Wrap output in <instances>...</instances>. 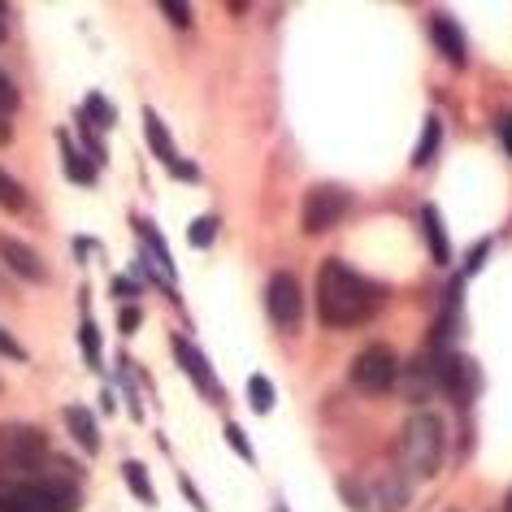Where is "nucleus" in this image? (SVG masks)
Instances as JSON below:
<instances>
[{"instance_id":"bb28decb","label":"nucleus","mask_w":512,"mask_h":512,"mask_svg":"<svg viewBox=\"0 0 512 512\" xmlns=\"http://www.w3.org/2000/svg\"><path fill=\"white\" fill-rule=\"evenodd\" d=\"M118 326H122V335H135V330H139V309H122Z\"/></svg>"},{"instance_id":"dca6fc26","label":"nucleus","mask_w":512,"mask_h":512,"mask_svg":"<svg viewBox=\"0 0 512 512\" xmlns=\"http://www.w3.org/2000/svg\"><path fill=\"white\" fill-rule=\"evenodd\" d=\"M439 139H443V122L430 118V122H426V135H421V144H417V152H413V165H417V170H426V165L434 161V152H439Z\"/></svg>"},{"instance_id":"2eb2a0df","label":"nucleus","mask_w":512,"mask_h":512,"mask_svg":"<svg viewBox=\"0 0 512 512\" xmlns=\"http://www.w3.org/2000/svg\"><path fill=\"white\" fill-rule=\"evenodd\" d=\"M61 165H66V174L74 178V183H83V187L96 183V165L70 144V135H61Z\"/></svg>"},{"instance_id":"6ab92c4d","label":"nucleus","mask_w":512,"mask_h":512,"mask_svg":"<svg viewBox=\"0 0 512 512\" xmlns=\"http://www.w3.org/2000/svg\"><path fill=\"white\" fill-rule=\"evenodd\" d=\"M83 118L92 122V126H113V122H118V109H113L105 96H87V105H83Z\"/></svg>"},{"instance_id":"f8f14e48","label":"nucleus","mask_w":512,"mask_h":512,"mask_svg":"<svg viewBox=\"0 0 512 512\" xmlns=\"http://www.w3.org/2000/svg\"><path fill=\"white\" fill-rule=\"evenodd\" d=\"M421 230H426L434 265H452V248H447V235H443V222H439V209H434V204L421 209Z\"/></svg>"},{"instance_id":"b1692460","label":"nucleus","mask_w":512,"mask_h":512,"mask_svg":"<svg viewBox=\"0 0 512 512\" xmlns=\"http://www.w3.org/2000/svg\"><path fill=\"white\" fill-rule=\"evenodd\" d=\"M0 356H9V361H27V348H22V343L9 335L5 326H0Z\"/></svg>"},{"instance_id":"39448f33","label":"nucleus","mask_w":512,"mask_h":512,"mask_svg":"<svg viewBox=\"0 0 512 512\" xmlns=\"http://www.w3.org/2000/svg\"><path fill=\"white\" fill-rule=\"evenodd\" d=\"M352 387H361L369 395H382L395 387V378H400V361H395V352L387 348V343H369V348L356 352L352 361Z\"/></svg>"},{"instance_id":"a878e982","label":"nucleus","mask_w":512,"mask_h":512,"mask_svg":"<svg viewBox=\"0 0 512 512\" xmlns=\"http://www.w3.org/2000/svg\"><path fill=\"white\" fill-rule=\"evenodd\" d=\"M226 439H230V447H235L243 460H252V443L243 439V430H239V426H226Z\"/></svg>"},{"instance_id":"ddd939ff","label":"nucleus","mask_w":512,"mask_h":512,"mask_svg":"<svg viewBox=\"0 0 512 512\" xmlns=\"http://www.w3.org/2000/svg\"><path fill=\"white\" fill-rule=\"evenodd\" d=\"M374 504H378V512H404V504H408V478H400V473H387V478L378 482V491H374Z\"/></svg>"},{"instance_id":"9d476101","label":"nucleus","mask_w":512,"mask_h":512,"mask_svg":"<svg viewBox=\"0 0 512 512\" xmlns=\"http://www.w3.org/2000/svg\"><path fill=\"white\" fill-rule=\"evenodd\" d=\"M430 35H434V44H439V53L452 61V66H465V35H460V27L452 18H434L430 22Z\"/></svg>"},{"instance_id":"1a4fd4ad","label":"nucleus","mask_w":512,"mask_h":512,"mask_svg":"<svg viewBox=\"0 0 512 512\" xmlns=\"http://www.w3.org/2000/svg\"><path fill=\"white\" fill-rule=\"evenodd\" d=\"M174 356L183 361V369H187V378L196 382L200 391H213V400H222V387H217V378H213V369L204 365V356H200V348H191L187 339H174Z\"/></svg>"},{"instance_id":"4be33fe9","label":"nucleus","mask_w":512,"mask_h":512,"mask_svg":"<svg viewBox=\"0 0 512 512\" xmlns=\"http://www.w3.org/2000/svg\"><path fill=\"white\" fill-rule=\"evenodd\" d=\"M14 109H18V87L5 70H0V118H14Z\"/></svg>"},{"instance_id":"4468645a","label":"nucleus","mask_w":512,"mask_h":512,"mask_svg":"<svg viewBox=\"0 0 512 512\" xmlns=\"http://www.w3.org/2000/svg\"><path fill=\"white\" fill-rule=\"evenodd\" d=\"M144 131H148V144H152V152H157V157L165 161V165H170V170H174V165H178V152H174V139H170V131H165V122L157 118V113H144Z\"/></svg>"},{"instance_id":"412c9836","label":"nucleus","mask_w":512,"mask_h":512,"mask_svg":"<svg viewBox=\"0 0 512 512\" xmlns=\"http://www.w3.org/2000/svg\"><path fill=\"white\" fill-rule=\"evenodd\" d=\"M213 239H217V222H213V217H196L191 230H187V243H191V248H209Z\"/></svg>"},{"instance_id":"423d86ee","label":"nucleus","mask_w":512,"mask_h":512,"mask_svg":"<svg viewBox=\"0 0 512 512\" xmlns=\"http://www.w3.org/2000/svg\"><path fill=\"white\" fill-rule=\"evenodd\" d=\"M265 309H270L278 330H296L304 322V287L296 274H274L265 287Z\"/></svg>"},{"instance_id":"6e6552de","label":"nucleus","mask_w":512,"mask_h":512,"mask_svg":"<svg viewBox=\"0 0 512 512\" xmlns=\"http://www.w3.org/2000/svg\"><path fill=\"white\" fill-rule=\"evenodd\" d=\"M0 261H5L18 278H27V283H44V278H48L44 261H40V252H35L31 243L14 239V235H0Z\"/></svg>"},{"instance_id":"7ed1b4c3","label":"nucleus","mask_w":512,"mask_h":512,"mask_svg":"<svg viewBox=\"0 0 512 512\" xmlns=\"http://www.w3.org/2000/svg\"><path fill=\"white\" fill-rule=\"evenodd\" d=\"M352 209V191L339 187V183H317L309 187V196H304V209H300V230L304 235H326V230H335L343 217Z\"/></svg>"},{"instance_id":"f03ea898","label":"nucleus","mask_w":512,"mask_h":512,"mask_svg":"<svg viewBox=\"0 0 512 512\" xmlns=\"http://www.w3.org/2000/svg\"><path fill=\"white\" fill-rule=\"evenodd\" d=\"M443 452H447V426L434 413H413L400 430V465L404 478L426 482L443 469Z\"/></svg>"},{"instance_id":"0eeeda50","label":"nucleus","mask_w":512,"mask_h":512,"mask_svg":"<svg viewBox=\"0 0 512 512\" xmlns=\"http://www.w3.org/2000/svg\"><path fill=\"white\" fill-rule=\"evenodd\" d=\"M430 374H434V387H443L456 404H469V400H473V391H478V365H473L469 356L443 352L439 361L430 365Z\"/></svg>"},{"instance_id":"a211bd4d","label":"nucleus","mask_w":512,"mask_h":512,"mask_svg":"<svg viewBox=\"0 0 512 512\" xmlns=\"http://www.w3.org/2000/svg\"><path fill=\"white\" fill-rule=\"evenodd\" d=\"M122 473H126V486H131V491L144 499V504H157V491H152V482H148V473H144V465H139V460H126Z\"/></svg>"},{"instance_id":"aec40b11","label":"nucleus","mask_w":512,"mask_h":512,"mask_svg":"<svg viewBox=\"0 0 512 512\" xmlns=\"http://www.w3.org/2000/svg\"><path fill=\"white\" fill-rule=\"evenodd\" d=\"M248 395H252V408H256V413H270V408H274V387H270V378L256 374V378L248 382Z\"/></svg>"},{"instance_id":"7c9ffc66","label":"nucleus","mask_w":512,"mask_h":512,"mask_svg":"<svg viewBox=\"0 0 512 512\" xmlns=\"http://www.w3.org/2000/svg\"><path fill=\"white\" fill-rule=\"evenodd\" d=\"M0 40H5V9H0Z\"/></svg>"},{"instance_id":"f257e3e1","label":"nucleus","mask_w":512,"mask_h":512,"mask_svg":"<svg viewBox=\"0 0 512 512\" xmlns=\"http://www.w3.org/2000/svg\"><path fill=\"white\" fill-rule=\"evenodd\" d=\"M382 300H387V287L348 270V261H339V256L322 261V274H317V317L326 326L335 330L361 326L382 309Z\"/></svg>"},{"instance_id":"cd10ccee","label":"nucleus","mask_w":512,"mask_h":512,"mask_svg":"<svg viewBox=\"0 0 512 512\" xmlns=\"http://www.w3.org/2000/svg\"><path fill=\"white\" fill-rule=\"evenodd\" d=\"M113 291H118V296H126V300H131V296H139V287L131 283V278H118V283H113Z\"/></svg>"},{"instance_id":"393cba45","label":"nucleus","mask_w":512,"mask_h":512,"mask_svg":"<svg viewBox=\"0 0 512 512\" xmlns=\"http://www.w3.org/2000/svg\"><path fill=\"white\" fill-rule=\"evenodd\" d=\"M83 352L87 361L100 365V335H96V322H83Z\"/></svg>"},{"instance_id":"5701e85b","label":"nucleus","mask_w":512,"mask_h":512,"mask_svg":"<svg viewBox=\"0 0 512 512\" xmlns=\"http://www.w3.org/2000/svg\"><path fill=\"white\" fill-rule=\"evenodd\" d=\"M161 14L170 18L178 31H187V27H191V9L183 5V0H165V5H161Z\"/></svg>"},{"instance_id":"20e7f679","label":"nucleus","mask_w":512,"mask_h":512,"mask_svg":"<svg viewBox=\"0 0 512 512\" xmlns=\"http://www.w3.org/2000/svg\"><path fill=\"white\" fill-rule=\"evenodd\" d=\"M5 495L14 499L22 512H79V491L61 478H27L18 486H5Z\"/></svg>"},{"instance_id":"f3484780","label":"nucleus","mask_w":512,"mask_h":512,"mask_svg":"<svg viewBox=\"0 0 512 512\" xmlns=\"http://www.w3.org/2000/svg\"><path fill=\"white\" fill-rule=\"evenodd\" d=\"M0 209H5V213H22V209H27V191H22L18 178L5 174V170H0Z\"/></svg>"},{"instance_id":"2f4dec72","label":"nucleus","mask_w":512,"mask_h":512,"mask_svg":"<svg viewBox=\"0 0 512 512\" xmlns=\"http://www.w3.org/2000/svg\"><path fill=\"white\" fill-rule=\"evenodd\" d=\"M504 512H512V491H508V504H504Z\"/></svg>"},{"instance_id":"c85d7f7f","label":"nucleus","mask_w":512,"mask_h":512,"mask_svg":"<svg viewBox=\"0 0 512 512\" xmlns=\"http://www.w3.org/2000/svg\"><path fill=\"white\" fill-rule=\"evenodd\" d=\"M14 139V126H9V118H0V144H9Z\"/></svg>"},{"instance_id":"9b49d317","label":"nucleus","mask_w":512,"mask_h":512,"mask_svg":"<svg viewBox=\"0 0 512 512\" xmlns=\"http://www.w3.org/2000/svg\"><path fill=\"white\" fill-rule=\"evenodd\" d=\"M66 426H70L74 443H79L87 456H96V452H100V430H96V417L87 413L83 404H70V408H66Z\"/></svg>"},{"instance_id":"c756f323","label":"nucleus","mask_w":512,"mask_h":512,"mask_svg":"<svg viewBox=\"0 0 512 512\" xmlns=\"http://www.w3.org/2000/svg\"><path fill=\"white\" fill-rule=\"evenodd\" d=\"M0 512H22V508H18V504H14V499H9L5 491H0Z\"/></svg>"}]
</instances>
